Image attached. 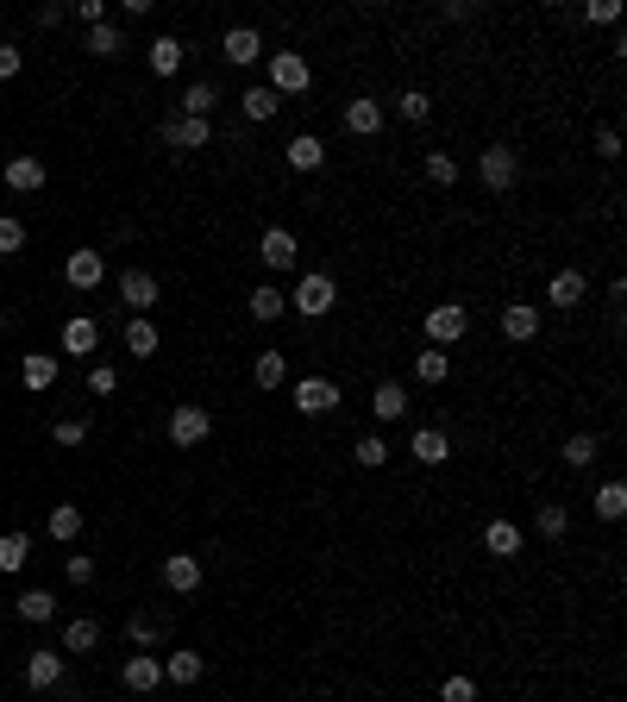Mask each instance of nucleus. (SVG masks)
<instances>
[{"label": "nucleus", "mask_w": 627, "mask_h": 702, "mask_svg": "<svg viewBox=\"0 0 627 702\" xmlns=\"http://www.w3.org/2000/svg\"><path fill=\"white\" fill-rule=\"evenodd\" d=\"M289 402H295V414H333L339 408V383L333 377H301L289 389Z\"/></svg>", "instance_id": "423d86ee"}, {"label": "nucleus", "mask_w": 627, "mask_h": 702, "mask_svg": "<svg viewBox=\"0 0 627 702\" xmlns=\"http://www.w3.org/2000/svg\"><path fill=\"white\" fill-rule=\"evenodd\" d=\"M0 333H7V308H0Z\"/></svg>", "instance_id": "13d9d810"}, {"label": "nucleus", "mask_w": 627, "mask_h": 702, "mask_svg": "<svg viewBox=\"0 0 627 702\" xmlns=\"http://www.w3.org/2000/svg\"><path fill=\"white\" fill-rule=\"evenodd\" d=\"M421 326H427V339L446 351V345H458L464 333H471V308H464V301H433Z\"/></svg>", "instance_id": "7ed1b4c3"}, {"label": "nucleus", "mask_w": 627, "mask_h": 702, "mask_svg": "<svg viewBox=\"0 0 627 702\" xmlns=\"http://www.w3.org/2000/svg\"><path fill=\"white\" fill-rule=\"evenodd\" d=\"M239 107H245V120H251V126H264V120H276V113H283V101H276L264 82H258V88H245Z\"/></svg>", "instance_id": "c756f323"}, {"label": "nucleus", "mask_w": 627, "mask_h": 702, "mask_svg": "<svg viewBox=\"0 0 627 702\" xmlns=\"http://www.w3.org/2000/svg\"><path fill=\"white\" fill-rule=\"evenodd\" d=\"M596 157H602V163H615V157H621V132H615V126H602V132H596Z\"/></svg>", "instance_id": "5fc2aeb1"}, {"label": "nucleus", "mask_w": 627, "mask_h": 702, "mask_svg": "<svg viewBox=\"0 0 627 702\" xmlns=\"http://www.w3.org/2000/svg\"><path fill=\"white\" fill-rule=\"evenodd\" d=\"M289 308L301 314V320H327L333 308H339V276H327V270H308L301 283L289 289Z\"/></svg>", "instance_id": "f257e3e1"}, {"label": "nucleus", "mask_w": 627, "mask_h": 702, "mask_svg": "<svg viewBox=\"0 0 627 702\" xmlns=\"http://www.w3.org/2000/svg\"><path fill=\"white\" fill-rule=\"evenodd\" d=\"M63 283H69V289H101V283H107V257L88 251V245L69 251V257H63Z\"/></svg>", "instance_id": "0eeeda50"}, {"label": "nucleus", "mask_w": 627, "mask_h": 702, "mask_svg": "<svg viewBox=\"0 0 627 702\" xmlns=\"http://www.w3.org/2000/svg\"><path fill=\"white\" fill-rule=\"evenodd\" d=\"M0 615H7V602H0Z\"/></svg>", "instance_id": "bf43d9fd"}, {"label": "nucleus", "mask_w": 627, "mask_h": 702, "mask_svg": "<svg viewBox=\"0 0 627 702\" xmlns=\"http://www.w3.org/2000/svg\"><path fill=\"white\" fill-rule=\"evenodd\" d=\"M540 533H546V540H565V533H571L565 502H540Z\"/></svg>", "instance_id": "37998d69"}, {"label": "nucleus", "mask_w": 627, "mask_h": 702, "mask_svg": "<svg viewBox=\"0 0 627 702\" xmlns=\"http://www.w3.org/2000/svg\"><path fill=\"white\" fill-rule=\"evenodd\" d=\"M7 189H13V195L44 189V157H13V163H7Z\"/></svg>", "instance_id": "bb28decb"}, {"label": "nucleus", "mask_w": 627, "mask_h": 702, "mask_svg": "<svg viewBox=\"0 0 627 702\" xmlns=\"http://www.w3.org/2000/svg\"><path fill=\"white\" fill-rule=\"evenodd\" d=\"M596 514H602V521H621V514H627V483H615V477L602 483L596 489Z\"/></svg>", "instance_id": "ea45409f"}, {"label": "nucleus", "mask_w": 627, "mask_h": 702, "mask_svg": "<svg viewBox=\"0 0 627 702\" xmlns=\"http://www.w3.org/2000/svg\"><path fill=\"white\" fill-rule=\"evenodd\" d=\"M13 251H26V220L0 214V257H13Z\"/></svg>", "instance_id": "a18cd8bd"}, {"label": "nucleus", "mask_w": 627, "mask_h": 702, "mask_svg": "<svg viewBox=\"0 0 627 702\" xmlns=\"http://www.w3.org/2000/svg\"><path fill=\"white\" fill-rule=\"evenodd\" d=\"M63 19H69V7H63V0H44V7H38V32H51V26H63Z\"/></svg>", "instance_id": "6e6d98bb"}, {"label": "nucleus", "mask_w": 627, "mask_h": 702, "mask_svg": "<svg viewBox=\"0 0 627 702\" xmlns=\"http://www.w3.org/2000/svg\"><path fill=\"white\" fill-rule=\"evenodd\" d=\"M345 132H358V138H377V132H383V101H377V95H358V101H345Z\"/></svg>", "instance_id": "a211bd4d"}, {"label": "nucleus", "mask_w": 627, "mask_h": 702, "mask_svg": "<svg viewBox=\"0 0 627 702\" xmlns=\"http://www.w3.org/2000/svg\"><path fill=\"white\" fill-rule=\"evenodd\" d=\"M201 671H207V659H201V652H189V646H182V652H170V659H164V684H195Z\"/></svg>", "instance_id": "7c9ffc66"}, {"label": "nucleus", "mask_w": 627, "mask_h": 702, "mask_svg": "<svg viewBox=\"0 0 627 702\" xmlns=\"http://www.w3.org/2000/svg\"><path fill=\"white\" fill-rule=\"evenodd\" d=\"M88 51H95V57H120L126 51V32L120 26H88Z\"/></svg>", "instance_id": "a19ab883"}, {"label": "nucleus", "mask_w": 627, "mask_h": 702, "mask_svg": "<svg viewBox=\"0 0 627 702\" xmlns=\"http://www.w3.org/2000/svg\"><path fill=\"white\" fill-rule=\"evenodd\" d=\"M258 257H264V270H276V276H283V270H295V257H301L295 232H289V226H270L264 239H258Z\"/></svg>", "instance_id": "9d476101"}, {"label": "nucleus", "mask_w": 627, "mask_h": 702, "mask_svg": "<svg viewBox=\"0 0 627 702\" xmlns=\"http://www.w3.org/2000/svg\"><path fill=\"white\" fill-rule=\"evenodd\" d=\"M126 640H132V652H151V646H164V627H157V621H138V615H132Z\"/></svg>", "instance_id": "c03bdc74"}, {"label": "nucleus", "mask_w": 627, "mask_h": 702, "mask_svg": "<svg viewBox=\"0 0 627 702\" xmlns=\"http://www.w3.org/2000/svg\"><path fill=\"white\" fill-rule=\"evenodd\" d=\"M408 452H414V464H446L452 458V439H446V427H414Z\"/></svg>", "instance_id": "412c9836"}, {"label": "nucleus", "mask_w": 627, "mask_h": 702, "mask_svg": "<svg viewBox=\"0 0 627 702\" xmlns=\"http://www.w3.org/2000/svg\"><path fill=\"white\" fill-rule=\"evenodd\" d=\"M207 138H214V126H207V120H182V113H176V120H164V145L170 151H201Z\"/></svg>", "instance_id": "6ab92c4d"}, {"label": "nucleus", "mask_w": 627, "mask_h": 702, "mask_svg": "<svg viewBox=\"0 0 627 702\" xmlns=\"http://www.w3.org/2000/svg\"><path fill=\"white\" fill-rule=\"evenodd\" d=\"M13 615L32 621V627H44V621H57V596L51 590H19L13 596Z\"/></svg>", "instance_id": "b1692460"}, {"label": "nucleus", "mask_w": 627, "mask_h": 702, "mask_svg": "<svg viewBox=\"0 0 627 702\" xmlns=\"http://www.w3.org/2000/svg\"><path fill=\"white\" fill-rule=\"evenodd\" d=\"M63 577L69 583H95V552H69L63 558Z\"/></svg>", "instance_id": "49530a36"}, {"label": "nucleus", "mask_w": 627, "mask_h": 702, "mask_svg": "<svg viewBox=\"0 0 627 702\" xmlns=\"http://www.w3.org/2000/svg\"><path fill=\"white\" fill-rule=\"evenodd\" d=\"M320 163H327V145H320L314 132H295V138H289V170L308 176V170H320Z\"/></svg>", "instance_id": "a878e982"}, {"label": "nucleus", "mask_w": 627, "mask_h": 702, "mask_svg": "<svg viewBox=\"0 0 627 702\" xmlns=\"http://www.w3.org/2000/svg\"><path fill=\"white\" fill-rule=\"evenodd\" d=\"M32 558V533H0V571H26Z\"/></svg>", "instance_id": "e433bc0d"}, {"label": "nucleus", "mask_w": 627, "mask_h": 702, "mask_svg": "<svg viewBox=\"0 0 627 702\" xmlns=\"http://www.w3.org/2000/svg\"><path fill=\"white\" fill-rule=\"evenodd\" d=\"M521 546H527V533L515 521H490V527H483V552H490V558H521Z\"/></svg>", "instance_id": "4be33fe9"}, {"label": "nucleus", "mask_w": 627, "mask_h": 702, "mask_svg": "<svg viewBox=\"0 0 627 702\" xmlns=\"http://www.w3.org/2000/svg\"><path fill=\"white\" fill-rule=\"evenodd\" d=\"M439 702H477V684L471 677H446V684H439Z\"/></svg>", "instance_id": "09e8293b"}, {"label": "nucleus", "mask_w": 627, "mask_h": 702, "mask_svg": "<svg viewBox=\"0 0 627 702\" xmlns=\"http://www.w3.org/2000/svg\"><path fill=\"white\" fill-rule=\"evenodd\" d=\"M502 339H515V345L540 339V308H533V301H508L502 308Z\"/></svg>", "instance_id": "dca6fc26"}, {"label": "nucleus", "mask_w": 627, "mask_h": 702, "mask_svg": "<svg viewBox=\"0 0 627 702\" xmlns=\"http://www.w3.org/2000/svg\"><path fill=\"white\" fill-rule=\"evenodd\" d=\"M477 176H483V189L490 195H508L521 182V157H515V145H490L477 157Z\"/></svg>", "instance_id": "20e7f679"}, {"label": "nucleus", "mask_w": 627, "mask_h": 702, "mask_svg": "<svg viewBox=\"0 0 627 702\" xmlns=\"http://www.w3.org/2000/svg\"><path fill=\"white\" fill-rule=\"evenodd\" d=\"M51 540H63V546L82 540V508H76V502H57V508H51Z\"/></svg>", "instance_id": "c9c22d12"}, {"label": "nucleus", "mask_w": 627, "mask_h": 702, "mask_svg": "<svg viewBox=\"0 0 627 702\" xmlns=\"http://www.w3.org/2000/svg\"><path fill=\"white\" fill-rule=\"evenodd\" d=\"M63 351H69V358H95V351H101V326L95 320H88V314H76V320H63Z\"/></svg>", "instance_id": "2eb2a0df"}, {"label": "nucleus", "mask_w": 627, "mask_h": 702, "mask_svg": "<svg viewBox=\"0 0 627 702\" xmlns=\"http://www.w3.org/2000/svg\"><path fill=\"white\" fill-rule=\"evenodd\" d=\"M113 389H120V370H113V364H95V370H88V395H113Z\"/></svg>", "instance_id": "de8ad7c7"}, {"label": "nucleus", "mask_w": 627, "mask_h": 702, "mask_svg": "<svg viewBox=\"0 0 627 702\" xmlns=\"http://www.w3.org/2000/svg\"><path fill=\"white\" fill-rule=\"evenodd\" d=\"M396 113H402L408 126H427V120H433V95H427V88H402V95H396Z\"/></svg>", "instance_id": "72a5a7b5"}, {"label": "nucleus", "mask_w": 627, "mask_h": 702, "mask_svg": "<svg viewBox=\"0 0 627 702\" xmlns=\"http://www.w3.org/2000/svg\"><path fill=\"white\" fill-rule=\"evenodd\" d=\"M207 433H214V414H207L201 402H176V408H170V446L195 452Z\"/></svg>", "instance_id": "39448f33"}, {"label": "nucleus", "mask_w": 627, "mask_h": 702, "mask_svg": "<svg viewBox=\"0 0 627 702\" xmlns=\"http://www.w3.org/2000/svg\"><path fill=\"white\" fill-rule=\"evenodd\" d=\"M164 590L170 596H195L201 590V558L195 552H170L164 558Z\"/></svg>", "instance_id": "f8f14e48"}, {"label": "nucleus", "mask_w": 627, "mask_h": 702, "mask_svg": "<svg viewBox=\"0 0 627 702\" xmlns=\"http://www.w3.org/2000/svg\"><path fill=\"white\" fill-rule=\"evenodd\" d=\"M101 646V621L95 615H76V621H63V659H76V652H95Z\"/></svg>", "instance_id": "aec40b11"}, {"label": "nucleus", "mask_w": 627, "mask_h": 702, "mask_svg": "<svg viewBox=\"0 0 627 702\" xmlns=\"http://www.w3.org/2000/svg\"><path fill=\"white\" fill-rule=\"evenodd\" d=\"M408 389L402 383H377V389H370V414H377L383 420V427H396V420H408Z\"/></svg>", "instance_id": "f3484780"}, {"label": "nucleus", "mask_w": 627, "mask_h": 702, "mask_svg": "<svg viewBox=\"0 0 627 702\" xmlns=\"http://www.w3.org/2000/svg\"><path fill=\"white\" fill-rule=\"evenodd\" d=\"M584 295H590L584 270H559V276L546 283V301H552V308H584Z\"/></svg>", "instance_id": "5701e85b"}, {"label": "nucleus", "mask_w": 627, "mask_h": 702, "mask_svg": "<svg viewBox=\"0 0 627 702\" xmlns=\"http://www.w3.org/2000/svg\"><path fill=\"white\" fill-rule=\"evenodd\" d=\"M57 351H26V358H19V383H26L32 395H44V389H57Z\"/></svg>", "instance_id": "ddd939ff"}, {"label": "nucleus", "mask_w": 627, "mask_h": 702, "mask_svg": "<svg viewBox=\"0 0 627 702\" xmlns=\"http://www.w3.org/2000/svg\"><path fill=\"white\" fill-rule=\"evenodd\" d=\"M157 295H164V289H157V276H151V270H120V301H126L132 314H151V308H157Z\"/></svg>", "instance_id": "9b49d317"}, {"label": "nucleus", "mask_w": 627, "mask_h": 702, "mask_svg": "<svg viewBox=\"0 0 627 702\" xmlns=\"http://www.w3.org/2000/svg\"><path fill=\"white\" fill-rule=\"evenodd\" d=\"M220 57L232 63V69H251L264 57V32L258 26H232V32H220Z\"/></svg>", "instance_id": "6e6552de"}, {"label": "nucleus", "mask_w": 627, "mask_h": 702, "mask_svg": "<svg viewBox=\"0 0 627 702\" xmlns=\"http://www.w3.org/2000/svg\"><path fill=\"white\" fill-rule=\"evenodd\" d=\"M63 677H69L63 652H32V659H26V684L32 690H63Z\"/></svg>", "instance_id": "4468645a"}, {"label": "nucleus", "mask_w": 627, "mask_h": 702, "mask_svg": "<svg viewBox=\"0 0 627 702\" xmlns=\"http://www.w3.org/2000/svg\"><path fill=\"white\" fill-rule=\"evenodd\" d=\"M452 377V351H414V383H427V389H439V383H446Z\"/></svg>", "instance_id": "393cba45"}, {"label": "nucleus", "mask_w": 627, "mask_h": 702, "mask_svg": "<svg viewBox=\"0 0 627 702\" xmlns=\"http://www.w3.org/2000/svg\"><path fill=\"white\" fill-rule=\"evenodd\" d=\"M51 439H57V446H82V439H88V420H57Z\"/></svg>", "instance_id": "3c124183"}, {"label": "nucleus", "mask_w": 627, "mask_h": 702, "mask_svg": "<svg viewBox=\"0 0 627 702\" xmlns=\"http://www.w3.org/2000/svg\"><path fill=\"white\" fill-rule=\"evenodd\" d=\"M352 458L364 464V471H383V464H389V439L383 433H364L358 446H352Z\"/></svg>", "instance_id": "58836bf2"}, {"label": "nucleus", "mask_w": 627, "mask_h": 702, "mask_svg": "<svg viewBox=\"0 0 627 702\" xmlns=\"http://www.w3.org/2000/svg\"><path fill=\"white\" fill-rule=\"evenodd\" d=\"M126 351H132V358H151V351H157V326H151L145 314L126 320Z\"/></svg>", "instance_id": "4c0bfd02"}, {"label": "nucleus", "mask_w": 627, "mask_h": 702, "mask_svg": "<svg viewBox=\"0 0 627 702\" xmlns=\"http://www.w3.org/2000/svg\"><path fill=\"white\" fill-rule=\"evenodd\" d=\"M120 684L132 696H151L157 684H164V659H157V652H132V659L120 665Z\"/></svg>", "instance_id": "1a4fd4ad"}, {"label": "nucleus", "mask_w": 627, "mask_h": 702, "mask_svg": "<svg viewBox=\"0 0 627 702\" xmlns=\"http://www.w3.org/2000/svg\"><path fill=\"white\" fill-rule=\"evenodd\" d=\"M439 19H452V26H458V19H471V0H446V7H439Z\"/></svg>", "instance_id": "4d7b16f0"}, {"label": "nucleus", "mask_w": 627, "mask_h": 702, "mask_svg": "<svg viewBox=\"0 0 627 702\" xmlns=\"http://www.w3.org/2000/svg\"><path fill=\"white\" fill-rule=\"evenodd\" d=\"M308 82H314V69H308V57H301V51H276L270 57V95L276 101H295V95H308Z\"/></svg>", "instance_id": "f03ea898"}, {"label": "nucleus", "mask_w": 627, "mask_h": 702, "mask_svg": "<svg viewBox=\"0 0 627 702\" xmlns=\"http://www.w3.org/2000/svg\"><path fill=\"white\" fill-rule=\"evenodd\" d=\"M19 69H26V51H19V44H7V38H0V82H13Z\"/></svg>", "instance_id": "8fccbe9b"}, {"label": "nucleus", "mask_w": 627, "mask_h": 702, "mask_svg": "<svg viewBox=\"0 0 627 702\" xmlns=\"http://www.w3.org/2000/svg\"><path fill=\"white\" fill-rule=\"evenodd\" d=\"M615 19H621L615 0H596V7H584V26H615Z\"/></svg>", "instance_id": "864d4df0"}, {"label": "nucleus", "mask_w": 627, "mask_h": 702, "mask_svg": "<svg viewBox=\"0 0 627 702\" xmlns=\"http://www.w3.org/2000/svg\"><path fill=\"white\" fill-rule=\"evenodd\" d=\"M559 458L571 464V471H590V464L602 458V439H596V433H571V439H565V452H559Z\"/></svg>", "instance_id": "2f4dec72"}, {"label": "nucleus", "mask_w": 627, "mask_h": 702, "mask_svg": "<svg viewBox=\"0 0 627 702\" xmlns=\"http://www.w3.org/2000/svg\"><path fill=\"white\" fill-rule=\"evenodd\" d=\"M82 19V26H107V0H76V7H69Z\"/></svg>", "instance_id": "603ef678"}, {"label": "nucleus", "mask_w": 627, "mask_h": 702, "mask_svg": "<svg viewBox=\"0 0 627 702\" xmlns=\"http://www.w3.org/2000/svg\"><path fill=\"white\" fill-rule=\"evenodd\" d=\"M145 57H151L157 76H176V69H182V38H170V32H164V38H151V51H145Z\"/></svg>", "instance_id": "f704fd0d"}, {"label": "nucleus", "mask_w": 627, "mask_h": 702, "mask_svg": "<svg viewBox=\"0 0 627 702\" xmlns=\"http://www.w3.org/2000/svg\"><path fill=\"white\" fill-rule=\"evenodd\" d=\"M251 383H258V389H283V383H289V358H283V351H258Z\"/></svg>", "instance_id": "c85d7f7f"}, {"label": "nucleus", "mask_w": 627, "mask_h": 702, "mask_svg": "<svg viewBox=\"0 0 627 702\" xmlns=\"http://www.w3.org/2000/svg\"><path fill=\"white\" fill-rule=\"evenodd\" d=\"M214 107H220V88L214 82H189V95H182V120H207Z\"/></svg>", "instance_id": "473e14b6"}, {"label": "nucleus", "mask_w": 627, "mask_h": 702, "mask_svg": "<svg viewBox=\"0 0 627 702\" xmlns=\"http://www.w3.org/2000/svg\"><path fill=\"white\" fill-rule=\"evenodd\" d=\"M283 314H289V295L276 289V283H258V289H251V320L270 326V320H283Z\"/></svg>", "instance_id": "cd10ccee"}, {"label": "nucleus", "mask_w": 627, "mask_h": 702, "mask_svg": "<svg viewBox=\"0 0 627 702\" xmlns=\"http://www.w3.org/2000/svg\"><path fill=\"white\" fill-rule=\"evenodd\" d=\"M421 170H427V182L452 189V182H458V157H446V151H427V163H421Z\"/></svg>", "instance_id": "79ce46f5"}]
</instances>
